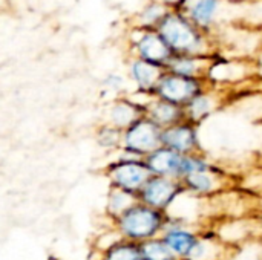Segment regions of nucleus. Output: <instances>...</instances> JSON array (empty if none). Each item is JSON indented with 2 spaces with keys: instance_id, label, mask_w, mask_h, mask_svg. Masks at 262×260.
Here are the masks:
<instances>
[{
  "instance_id": "nucleus-1",
  "label": "nucleus",
  "mask_w": 262,
  "mask_h": 260,
  "mask_svg": "<svg viewBox=\"0 0 262 260\" xmlns=\"http://www.w3.org/2000/svg\"><path fill=\"white\" fill-rule=\"evenodd\" d=\"M158 32L163 35L173 55L210 58L218 52L215 38L193 25L181 9L170 11L158 28Z\"/></svg>"
},
{
  "instance_id": "nucleus-2",
  "label": "nucleus",
  "mask_w": 262,
  "mask_h": 260,
  "mask_svg": "<svg viewBox=\"0 0 262 260\" xmlns=\"http://www.w3.org/2000/svg\"><path fill=\"white\" fill-rule=\"evenodd\" d=\"M236 179L238 176L212 161L204 152H200L187 155L181 182L186 192L203 199H213L223 192L236 187Z\"/></svg>"
},
{
  "instance_id": "nucleus-3",
  "label": "nucleus",
  "mask_w": 262,
  "mask_h": 260,
  "mask_svg": "<svg viewBox=\"0 0 262 260\" xmlns=\"http://www.w3.org/2000/svg\"><path fill=\"white\" fill-rule=\"evenodd\" d=\"M206 81L210 87L232 95L235 89L258 84L256 63L252 58H239L216 52L210 57Z\"/></svg>"
},
{
  "instance_id": "nucleus-4",
  "label": "nucleus",
  "mask_w": 262,
  "mask_h": 260,
  "mask_svg": "<svg viewBox=\"0 0 262 260\" xmlns=\"http://www.w3.org/2000/svg\"><path fill=\"white\" fill-rule=\"evenodd\" d=\"M169 216L166 211L152 208L146 204H135L112 224L123 239L141 245L161 236Z\"/></svg>"
},
{
  "instance_id": "nucleus-5",
  "label": "nucleus",
  "mask_w": 262,
  "mask_h": 260,
  "mask_svg": "<svg viewBox=\"0 0 262 260\" xmlns=\"http://www.w3.org/2000/svg\"><path fill=\"white\" fill-rule=\"evenodd\" d=\"M241 3L229 0H187L181 11L206 34L215 37L224 26L238 25Z\"/></svg>"
},
{
  "instance_id": "nucleus-6",
  "label": "nucleus",
  "mask_w": 262,
  "mask_h": 260,
  "mask_svg": "<svg viewBox=\"0 0 262 260\" xmlns=\"http://www.w3.org/2000/svg\"><path fill=\"white\" fill-rule=\"evenodd\" d=\"M104 176L107 178L111 187L138 195L152 178V172L146 159L118 152V156L106 164Z\"/></svg>"
},
{
  "instance_id": "nucleus-7",
  "label": "nucleus",
  "mask_w": 262,
  "mask_h": 260,
  "mask_svg": "<svg viewBox=\"0 0 262 260\" xmlns=\"http://www.w3.org/2000/svg\"><path fill=\"white\" fill-rule=\"evenodd\" d=\"M127 51L129 57L149 61L163 69H166L173 58V52L157 29H138L129 26Z\"/></svg>"
},
{
  "instance_id": "nucleus-8",
  "label": "nucleus",
  "mask_w": 262,
  "mask_h": 260,
  "mask_svg": "<svg viewBox=\"0 0 262 260\" xmlns=\"http://www.w3.org/2000/svg\"><path fill=\"white\" fill-rule=\"evenodd\" d=\"M161 146L163 129L144 115L123 130V144L120 152L146 159Z\"/></svg>"
},
{
  "instance_id": "nucleus-9",
  "label": "nucleus",
  "mask_w": 262,
  "mask_h": 260,
  "mask_svg": "<svg viewBox=\"0 0 262 260\" xmlns=\"http://www.w3.org/2000/svg\"><path fill=\"white\" fill-rule=\"evenodd\" d=\"M206 87H209L206 78H189L166 70L154 92V97L184 107Z\"/></svg>"
},
{
  "instance_id": "nucleus-10",
  "label": "nucleus",
  "mask_w": 262,
  "mask_h": 260,
  "mask_svg": "<svg viewBox=\"0 0 262 260\" xmlns=\"http://www.w3.org/2000/svg\"><path fill=\"white\" fill-rule=\"evenodd\" d=\"M210 230L229 248L241 245L250 239L261 238L258 215L246 218H218L210 224Z\"/></svg>"
},
{
  "instance_id": "nucleus-11",
  "label": "nucleus",
  "mask_w": 262,
  "mask_h": 260,
  "mask_svg": "<svg viewBox=\"0 0 262 260\" xmlns=\"http://www.w3.org/2000/svg\"><path fill=\"white\" fill-rule=\"evenodd\" d=\"M183 193L184 185L180 179L152 175V178L138 193V199L141 204L167 213V210Z\"/></svg>"
},
{
  "instance_id": "nucleus-12",
  "label": "nucleus",
  "mask_w": 262,
  "mask_h": 260,
  "mask_svg": "<svg viewBox=\"0 0 262 260\" xmlns=\"http://www.w3.org/2000/svg\"><path fill=\"white\" fill-rule=\"evenodd\" d=\"M204 228L193 224L169 219L160 238L166 242V245L173 251L178 259L186 260L193 250Z\"/></svg>"
},
{
  "instance_id": "nucleus-13",
  "label": "nucleus",
  "mask_w": 262,
  "mask_h": 260,
  "mask_svg": "<svg viewBox=\"0 0 262 260\" xmlns=\"http://www.w3.org/2000/svg\"><path fill=\"white\" fill-rule=\"evenodd\" d=\"M229 100V93L209 86L184 106L186 120L200 126L209 118H212L215 113L221 112V109H224Z\"/></svg>"
},
{
  "instance_id": "nucleus-14",
  "label": "nucleus",
  "mask_w": 262,
  "mask_h": 260,
  "mask_svg": "<svg viewBox=\"0 0 262 260\" xmlns=\"http://www.w3.org/2000/svg\"><path fill=\"white\" fill-rule=\"evenodd\" d=\"M164 72L166 69L135 57H129L126 63L127 80L134 87V92L141 95L154 97V92Z\"/></svg>"
},
{
  "instance_id": "nucleus-15",
  "label": "nucleus",
  "mask_w": 262,
  "mask_h": 260,
  "mask_svg": "<svg viewBox=\"0 0 262 260\" xmlns=\"http://www.w3.org/2000/svg\"><path fill=\"white\" fill-rule=\"evenodd\" d=\"M163 146L181 155H193L203 152L198 126L184 120L167 129H163Z\"/></svg>"
},
{
  "instance_id": "nucleus-16",
  "label": "nucleus",
  "mask_w": 262,
  "mask_h": 260,
  "mask_svg": "<svg viewBox=\"0 0 262 260\" xmlns=\"http://www.w3.org/2000/svg\"><path fill=\"white\" fill-rule=\"evenodd\" d=\"M144 116V106H141L132 95H123L111 103L106 107L104 123H109L120 130H126L130 124H134L138 118Z\"/></svg>"
},
{
  "instance_id": "nucleus-17",
  "label": "nucleus",
  "mask_w": 262,
  "mask_h": 260,
  "mask_svg": "<svg viewBox=\"0 0 262 260\" xmlns=\"http://www.w3.org/2000/svg\"><path fill=\"white\" fill-rule=\"evenodd\" d=\"M186 159H187V155H181L166 146H161L160 149H157L154 153H150L146 158V162L152 175L175 178L181 181L184 176Z\"/></svg>"
},
{
  "instance_id": "nucleus-18",
  "label": "nucleus",
  "mask_w": 262,
  "mask_h": 260,
  "mask_svg": "<svg viewBox=\"0 0 262 260\" xmlns=\"http://www.w3.org/2000/svg\"><path fill=\"white\" fill-rule=\"evenodd\" d=\"M144 115L149 120H152L157 126H160L161 129H167V127L186 120L184 107L177 106L169 101H164V100H160L157 97H152L150 101L146 104Z\"/></svg>"
},
{
  "instance_id": "nucleus-19",
  "label": "nucleus",
  "mask_w": 262,
  "mask_h": 260,
  "mask_svg": "<svg viewBox=\"0 0 262 260\" xmlns=\"http://www.w3.org/2000/svg\"><path fill=\"white\" fill-rule=\"evenodd\" d=\"M230 248L218 239V236L210 230L204 228L186 260H227Z\"/></svg>"
},
{
  "instance_id": "nucleus-20",
  "label": "nucleus",
  "mask_w": 262,
  "mask_h": 260,
  "mask_svg": "<svg viewBox=\"0 0 262 260\" xmlns=\"http://www.w3.org/2000/svg\"><path fill=\"white\" fill-rule=\"evenodd\" d=\"M210 58L207 57H195V55H173L166 70L189 77V78H206L209 69Z\"/></svg>"
},
{
  "instance_id": "nucleus-21",
  "label": "nucleus",
  "mask_w": 262,
  "mask_h": 260,
  "mask_svg": "<svg viewBox=\"0 0 262 260\" xmlns=\"http://www.w3.org/2000/svg\"><path fill=\"white\" fill-rule=\"evenodd\" d=\"M170 12L169 8L164 5L155 2V0H147L130 18V28H138V29H157L161 26L163 20L166 15Z\"/></svg>"
},
{
  "instance_id": "nucleus-22",
  "label": "nucleus",
  "mask_w": 262,
  "mask_h": 260,
  "mask_svg": "<svg viewBox=\"0 0 262 260\" xmlns=\"http://www.w3.org/2000/svg\"><path fill=\"white\" fill-rule=\"evenodd\" d=\"M138 202H140L138 195L109 185L106 202H104V213L109 222H114L115 219H118L123 213H126L130 207H134Z\"/></svg>"
},
{
  "instance_id": "nucleus-23",
  "label": "nucleus",
  "mask_w": 262,
  "mask_h": 260,
  "mask_svg": "<svg viewBox=\"0 0 262 260\" xmlns=\"http://www.w3.org/2000/svg\"><path fill=\"white\" fill-rule=\"evenodd\" d=\"M97 260H141L140 245L126 239L118 241L101 253H95Z\"/></svg>"
},
{
  "instance_id": "nucleus-24",
  "label": "nucleus",
  "mask_w": 262,
  "mask_h": 260,
  "mask_svg": "<svg viewBox=\"0 0 262 260\" xmlns=\"http://www.w3.org/2000/svg\"><path fill=\"white\" fill-rule=\"evenodd\" d=\"M95 143L106 152L118 153L123 144V130L109 123H101L95 130Z\"/></svg>"
},
{
  "instance_id": "nucleus-25",
  "label": "nucleus",
  "mask_w": 262,
  "mask_h": 260,
  "mask_svg": "<svg viewBox=\"0 0 262 260\" xmlns=\"http://www.w3.org/2000/svg\"><path fill=\"white\" fill-rule=\"evenodd\" d=\"M238 25L262 31V0H250L241 3Z\"/></svg>"
},
{
  "instance_id": "nucleus-26",
  "label": "nucleus",
  "mask_w": 262,
  "mask_h": 260,
  "mask_svg": "<svg viewBox=\"0 0 262 260\" xmlns=\"http://www.w3.org/2000/svg\"><path fill=\"white\" fill-rule=\"evenodd\" d=\"M140 253H141V260H180L161 238L141 244Z\"/></svg>"
},
{
  "instance_id": "nucleus-27",
  "label": "nucleus",
  "mask_w": 262,
  "mask_h": 260,
  "mask_svg": "<svg viewBox=\"0 0 262 260\" xmlns=\"http://www.w3.org/2000/svg\"><path fill=\"white\" fill-rule=\"evenodd\" d=\"M227 260H262V238L250 239L230 248Z\"/></svg>"
},
{
  "instance_id": "nucleus-28",
  "label": "nucleus",
  "mask_w": 262,
  "mask_h": 260,
  "mask_svg": "<svg viewBox=\"0 0 262 260\" xmlns=\"http://www.w3.org/2000/svg\"><path fill=\"white\" fill-rule=\"evenodd\" d=\"M124 89H126V78L120 74L112 72L103 80V92L109 93L111 100H115L118 97L126 95Z\"/></svg>"
},
{
  "instance_id": "nucleus-29",
  "label": "nucleus",
  "mask_w": 262,
  "mask_h": 260,
  "mask_svg": "<svg viewBox=\"0 0 262 260\" xmlns=\"http://www.w3.org/2000/svg\"><path fill=\"white\" fill-rule=\"evenodd\" d=\"M155 2H158L161 5H164L166 8H169L170 11H173V9H181L187 0H155Z\"/></svg>"
},
{
  "instance_id": "nucleus-30",
  "label": "nucleus",
  "mask_w": 262,
  "mask_h": 260,
  "mask_svg": "<svg viewBox=\"0 0 262 260\" xmlns=\"http://www.w3.org/2000/svg\"><path fill=\"white\" fill-rule=\"evenodd\" d=\"M258 210H259V213H262V196L258 199Z\"/></svg>"
},
{
  "instance_id": "nucleus-31",
  "label": "nucleus",
  "mask_w": 262,
  "mask_h": 260,
  "mask_svg": "<svg viewBox=\"0 0 262 260\" xmlns=\"http://www.w3.org/2000/svg\"><path fill=\"white\" fill-rule=\"evenodd\" d=\"M229 2H233V3H246V2H250V0H229Z\"/></svg>"
},
{
  "instance_id": "nucleus-32",
  "label": "nucleus",
  "mask_w": 262,
  "mask_h": 260,
  "mask_svg": "<svg viewBox=\"0 0 262 260\" xmlns=\"http://www.w3.org/2000/svg\"><path fill=\"white\" fill-rule=\"evenodd\" d=\"M259 216V225H261V238H262V213H258Z\"/></svg>"
}]
</instances>
